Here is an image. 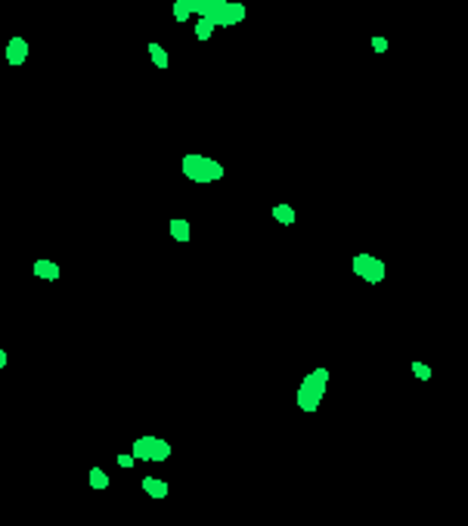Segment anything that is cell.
I'll return each mask as SVG.
<instances>
[{
	"instance_id": "1",
	"label": "cell",
	"mask_w": 468,
	"mask_h": 526,
	"mask_svg": "<svg viewBox=\"0 0 468 526\" xmlns=\"http://www.w3.org/2000/svg\"><path fill=\"white\" fill-rule=\"evenodd\" d=\"M180 3L187 6L189 16H205L217 28H233V25L245 22V16H248L245 3H236V0H180Z\"/></svg>"
},
{
	"instance_id": "2",
	"label": "cell",
	"mask_w": 468,
	"mask_h": 526,
	"mask_svg": "<svg viewBox=\"0 0 468 526\" xmlns=\"http://www.w3.org/2000/svg\"><path fill=\"white\" fill-rule=\"evenodd\" d=\"M326 387H329V369H313L310 375L298 384V393H295L301 412H317L323 396H326Z\"/></svg>"
},
{
	"instance_id": "3",
	"label": "cell",
	"mask_w": 468,
	"mask_h": 526,
	"mask_svg": "<svg viewBox=\"0 0 468 526\" xmlns=\"http://www.w3.org/2000/svg\"><path fill=\"white\" fill-rule=\"evenodd\" d=\"M183 177L189 179V183H217V179H224V164L214 158H205V155L199 152H189L183 155V164H180Z\"/></svg>"
},
{
	"instance_id": "4",
	"label": "cell",
	"mask_w": 468,
	"mask_h": 526,
	"mask_svg": "<svg viewBox=\"0 0 468 526\" xmlns=\"http://www.w3.org/2000/svg\"><path fill=\"white\" fill-rule=\"evenodd\" d=\"M134 461H168L171 455V443L162 437H152V433H146V437H137L134 439V449H131Z\"/></svg>"
},
{
	"instance_id": "5",
	"label": "cell",
	"mask_w": 468,
	"mask_h": 526,
	"mask_svg": "<svg viewBox=\"0 0 468 526\" xmlns=\"http://www.w3.org/2000/svg\"><path fill=\"white\" fill-rule=\"evenodd\" d=\"M354 276L357 278H363L366 285H379V282H385V272H387V266L381 263L379 257H372V254H357L354 257Z\"/></svg>"
},
{
	"instance_id": "6",
	"label": "cell",
	"mask_w": 468,
	"mask_h": 526,
	"mask_svg": "<svg viewBox=\"0 0 468 526\" xmlns=\"http://www.w3.org/2000/svg\"><path fill=\"white\" fill-rule=\"evenodd\" d=\"M28 50H32V47H28L25 37L13 34L7 41V62H10V65H25V62H28Z\"/></svg>"
},
{
	"instance_id": "7",
	"label": "cell",
	"mask_w": 468,
	"mask_h": 526,
	"mask_svg": "<svg viewBox=\"0 0 468 526\" xmlns=\"http://www.w3.org/2000/svg\"><path fill=\"white\" fill-rule=\"evenodd\" d=\"M34 276H38V278H44V282H56V278L63 276V270H59V263H56V260L41 257V260H34Z\"/></svg>"
},
{
	"instance_id": "8",
	"label": "cell",
	"mask_w": 468,
	"mask_h": 526,
	"mask_svg": "<svg viewBox=\"0 0 468 526\" xmlns=\"http://www.w3.org/2000/svg\"><path fill=\"white\" fill-rule=\"evenodd\" d=\"M168 232L174 235L177 241H189V239H193V226H189V220H183V217H174V220L168 223Z\"/></svg>"
},
{
	"instance_id": "9",
	"label": "cell",
	"mask_w": 468,
	"mask_h": 526,
	"mask_svg": "<svg viewBox=\"0 0 468 526\" xmlns=\"http://www.w3.org/2000/svg\"><path fill=\"white\" fill-rule=\"evenodd\" d=\"M143 492L149 498H164L168 495V483L158 480V476H143Z\"/></svg>"
},
{
	"instance_id": "10",
	"label": "cell",
	"mask_w": 468,
	"mask_h": 526,
	"mask_svg": "<svg viewBox=\"0 0 468 526\" xmlns=\"http://www.w3.org/2000/svg\"><path fill=\"white\" fill-rule=\"evenodd\" d=\"M273 220L282 223V226H292V223L298 220V214H295L292 204H276V208H273Z\"/></svg>"
},
{
	"instance_id": "11",
	"label": "cell",
	"mask_w": 468,
	"mask_h": 526,
	"mask_svg": "<svg viewBox=\"0 0 468 526\" xmlns=\"http://www.w3.org/2000/svg\"><path fill=\"white\" fill-rule=\"evenodd\" d=\"M217 31V25L211 22V19H205V16H199V22H195V37H199L202 43L205 41H211V34Z\"/></svg>"
},
{
	"instance_id": "12",
	"label": "cell",
	"mask_w": 468,
	"mask_h": 526,
	"mask_svg": "<svg viewBox=\"0 0 468 526\" xmlns=\"http://www.w3.org/2000/svg\"><path fill=\"white\" fill-rule=\"evenodd\" d=\"M149 59L156 62L158 68H168V50H164L162 43H156V41H152V43H149Z\"/></svg>"
},
{
	"instance_id": "13",
	"label": "cell",
	"mask_w": 468,
	"mask_h": 526,
	"mask_svg": "<svg viewBox=\"0 0 468 526\" xmlns=\"http://www.w3.org/2000/svg\"><path fill=\"white\" fill-rule=\"evenodd\" d=\"M87 483L94 489H109V474L103 468H90V474H87Z\"/></svg>"
},
{
	"instance_id": "14",
	"label": "cell",
	"mask_w": 468,
	"mask_h": 526,
	"mask_svg": "<svg viewBox=\"0 0 468 526\" xmlns=\"http://www.w3.org/2000/svg\"><path fill=\"white\" fill-rule=\"evenodd\" d=\"M410 369H412V375H416L418 381H431V375H434V371H431V365H425V362H412Z\"/></svg>"
},
{
	"instance_id": "15",
	"label": "cell",
	"mask_w": 468,
	"mask_h": 526,
	"mask_svg": "<svg viewBox=\"0 0 468 526\" xmlns=\"http://www.w3.org/2000/svg\"><path fill=\"white\" fill-rule=\"evenodd\" d=\"M174 19H177V22H187V19H189V12H187V6H183V3H180V0H174Z\"/></svg>"
},
{
	"instance_id": "16",
	"label": "cell",
	"mask_w": 468,
	"mask_h": 526,
	"mask_svg": "<svg viewBox=\"0 0 468 526\" xmlns=\"http://www.w3.org/2000/svg\"><path fill=\"white\" fill-rule=\"evenodd\" d=\"M372 50H375V53H385V50H387V37L375 34V37H372Z\"/></svg>"
},
{
	"instance_id": "17",
	"label": "cell",
	"mask_w": 468,
	"mask_h": 526,
	"mask_svg": "<svg viewBox=\"0 0 468 526\" xmlns=\"http://www.w3.org/2000/svg\"><path fill=\"white\" fill-rule=\"evenodd\" d=\"M118 464H121V468H134V455H118Z\"/></svg>"
},
{
	"instance_id": "18",
	"label": "cell",
	"mask_w": 468,
	"mask_h": 526,
	"mask_svg": "<svg viewBox=\"0 0 468 526\" xmlns=\"http://www.w3.org/2000/svg\"><path fill=\"white\" fill-rule=\"evenodd\" d=\"M0 369H7V350H0Z\"/></svg>"
}]
</instances>
